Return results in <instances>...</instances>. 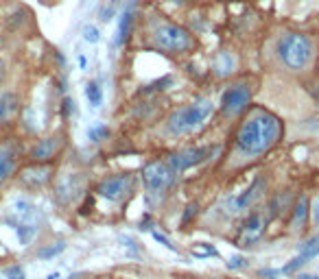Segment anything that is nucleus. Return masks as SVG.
<instances>
[{"instance_id":"nucleus-1","label":"nucleus","mask_w":319,"mask_h":279,"mask_svg":"<svg viewBox=\"0 0 319 279\" xmlns=\"http://www.w3.org/2000/svg\"><path fill=\"white\" fill-rule=\"evenodd\" d=\"M280 131H282V125L273 113L260 111L241 125V129L236 131L234 146L245 157H253V155L265 153L278 140Z\"/></svg>"},{"instance_id":"nucleus-2","label":"nucleus","mask_w":319,"mask_h":279,"mask_svg":"<svg viewBox=\"0 0 319 279\" xmlns=\"http://www.w3.org/2000/svg\"><path fill=\"white\" fill-rule=\"evenodd\" d=\"M212 113V101L210 98H195L193 103L175 109L166 118V131L171 135H182L188 131L197 129L206 122V118Z\"/></svg>"},{"instance_id":"nucleus-3","label":"nucleus","mask_w":319,"mask_h":279,"mask_svg":"<svg viewBox=\"0 0 319 279\" xmlns=\"http://www.w3.org/2000/svg\"><path fill=\"white\" fill-rule=\"evenodd\" d=\"M278 57L291 70L306 68L313 57V42L302 33H289L278 42Z\"/></svg>"},{"instance_id":"nucleus-4","label":"nucleus","mask_w":319,"mask_h":279,"mask_svg":"<svg viewBox=\"0 0 319 279\" xmlns=\"http://www.w3.org/2000/svg\"><path fill=\"white\" fill-rule=\"evenodd\" d=\"M173 177H175V172L168 164H164V161L146 164L142 168V181L146 188V199L149 201L162 199V194H164L171 188V183H173Z\"/></svg>"},{"instance_id":"nucleus-5","label":"nucleus","mask_w":319,"mask_h":279,"mask_svg":"<svg viewBox=\"0 0 319 279\" xmlns=\"http://www.w3.org/2000/svg\"><path fill=\"white\" fill-rule=\"evenodd\" d=\"M153 42L160 51L184 53V51L190 48L193 39H190V33H188L184 27H177V24H164V27H160L153 33Z\"/></svg>"},{"instance_id":"nucleus-6","label":"nucleus","mask_w":319,"mask_h":279,"mask_svg":"<svg viewBox=\"0 0 319 279\" xmlns=\"http://www.w3.org/2000/svg\"><path fill=\"white\" fill-rule=\"evenodd\" d=\"M219 153V144L215 146H190V149H184V151H177L173 155H168L166 164L171 168H173V172H184L188 168L193 166H199V164H203L206 159H210L212 155Z\"/></svg>"},{"instance_id":"nucleus-7","label":"nucleus","mask_w":319,"mask_h":279,"mask_svg":"<svg viewBox=\"0 0 319 279\" xmlns=\"http://www.w3.org/2000/svg\"><path fill=\"white\" fill-rule=\"evenodd\" d=\"M251 98V87L247 83H234L230 85L221 96V111H223V116H236V113H241L245 107H247Z\"/></svg>"},{"instance_id":"nucleus-8","label":"nucleus","mask_w":319,"mask_h":279,"mask_svg":"<svg viewBox=\"0 0 319 279\" xmlns=\"http://www.w3.org/2000/svg\"><path fill=\"white\" fill-rule=\"evenodd\" d=\"M129 188H132V175L120 172V175H110L101 179L99 185H96V192L108 201H120L129 192Z\"/></svg>"},{"instance_id":"nucleus-9","label":"nucleus","mask_w":319,"mask_h":279,"mask_svg":"<svg viewBox=\"0 0 319 279\" xmlns=\"http://www.w3.org/2000/svg\"><path fill=\"white\" fill-rule=\"evenodd\" d=\"M265 179L263 177H256L253 179V183L247 188V190H243L241 194H236V196H230L227 199V207H230L232 212H243V210H247L253 205V201L258 199L260 194L265 192Z\"/></svg>"},{"instance_id":"nucleus-10","label":"nucleus","mask_w":319,"mask_h":279,"mask_svg":"<svg viewBox=\"0 0 319 279\" xmlns=\"http://www.w3.org/2000/svg\"><path fill=\"white\" fill-rule=\"evenodd\" d=\"M263 229H265V216L260 212H251L247 220L243 223V242L245 244L256 242L260 234H263Z\"/></svg>"},{"instance_id":"nucleus-11","label":"nucleus","mask_w":319,"mask_h":279,"mask_svg":"<svg viewBox=\"0 0 319 279\" xmlns=\"http://www.w3.org/2000/svg\"><path fill=\"white\" fill-rule=\"evenodd\" d=\"M79 185H81L79 177L77 175H68L66 179H61L59 185H57V199H59L61 203H70L77 196Z\"/></svg>"},{"instance_id":"nucleus-12","label":"nucleus","mask_w":319,"mask_h":279,"mask_svg":"<svg viewBox=\"0 0 319 279\" xmlns=\"http://www.w3.org/2000/svg\"><path fill=\"white\" fill-rule=\"evenodd\" d=\"M57 151V137H44L39 140V142L33 146V151H31V157L37 159V161H46L51 159Z\"/></svg>"},{"instance_id":"nucleus-13","label":"nucleus","mask_w":319,"mask_h":279,"mask_svg":"<svg viewBox=\"0 0 319 279\" xmlns=\"http://www.w3.org/2000/svg\"><path fill=\"white\" fill-rule=\"evenodd\" d=\"M15 170V155L11 149L0 146V183H5L7 179L13 175Z\"/></svg>"},{"instance_id":"nucleus-14","label":"nucleus","mask_w":319,"mask_h":279,"mask_svg":"<svg viewBox=\"0 0 319 279\" xmlns=\"http://www.w3.org/2000/svg\"><path fill=\"white\" fill-rule=\"evenodd\" d=\"M212 68H215V75L217 77H227L234 70V57L227 53V51H221L215 57V61H212Z\"/></svg>"},{"instance_id":"nucleus-15","label":"nucleus","mask_w":319,"mask_h":279,"mask_svg":"<svg viewBox=\"0 0 319 279\" xmlns=\"http://www.w3.org/2000/svg\"><path fill=\"white\" fill-rule=\"evenodd\" d=\"M132 22H134V5H129L125 11L120 13V22H118V33H116V44H122L129 37V31H132Z\"/></svg>"},{"instance_id":"nucleus-16","label":"nucleus","mask_w":319,"mask_h":279,"mask_svg":"<svg viewBox=\"0 0 319 279\" xmlns=\"http://www.w3.org/2000/svg\"><path fill=\"white\" fill-rule=\"evenodd\" d=\"M306 214H308V199L304 194L295 201V207H293V218H291V229H302L306 223Z\"/></svg>"},{"instance_id":"nucleus-17","label":"nucleus","mask_w":319,"mask_h":279,"mask_svg":"<svg viewBox=\"0 0 319 279\" xmlns=\"http://www.w3.org/2000/svg\"><path fill=\"white\" fill-rule=\"evenodd\" d=\"M46 179H48V168H44V166H39V168H29V170L22 172V181L29 183L31 188L42 185Z\"/></svg>"},{"instance_id":"nucleus-18","label":"nucleus","mask_w":319,"mask_h":279,"mask_svg":"<svg viewBox=\"0 0 319 279\" xmlns=\"http://www.w3.org/2000/svg\"><path fill=\"white\" fill-rule=\"evenodd\" d=\"M18 107V98L11 92H0V122H5Z\"/></svg>"},{"instance_id":"nucleus-19","label":"nucleus","mask_w":319,"mask_h":279,"mask_svg":"<svg viewBox=\"0 0 319 279\" xmlns=\"http://www.w3.org/2000/svg\"><path fill=\"white\" fill-rule=\"evenodd\" d=\"M297 251H300V255L306 258V260L319 255V234L313 236V238H308L306 242H302L300 247H297Z\"/></svg>"},{"instance_id":"nucleus-20","label":"nucleus","mask_w":319,"mask_h":279,"mask_svg":"<svg viewBox=\"0 0 319 279\" xmlns=\"http://www.w3.org/2000/svg\"><path fill=\"white\" fill-rule=\"evenodd\" d=\"M86 98H88V103L92 105V107H101V103H103V89L99 87V83H94V81L86 83Z\"/></svg>"},{"instance_id":"nucleus-21","label":"nucleus","mask_w":319,"mask_h":279,"mask_svg":"<svg viewBox=\"0 0 319 279\" xmlns=\"http://www.w3.org/2000/svg\"><path fill=\"white\" fill-rule=\"evenodd\" d=\"M15 231H18V240H20V244H27L31 238L35 236V231H37V225H18L15 227Z\"/></svg>"},{"instance_id":"nucleus-22","label":"nucleus","mask_w":319,"mask_h":279,"mask_svg":"<svg viewBox=\"0 0 319 279\" xmlns=\"http://www.w3.org/2000/svg\"><path fill=\"white\" fill-rule=\"evenodd\" d=\"M108 133H110L108 127L99 122V125H92L88 129V140H90V142H101L103 137H108Z\"/></svg>"},{"instance_id":"nucleus-23","label":"nucleus","mask_w":319,"mask_h":279,"mask_svg":"<svg viewBox=\"0 0 319 279\" xmlns=\"http://www.w3.org/2000/svg\"><path fill=\"white\" fill-rule=\"evenodd\" d=\"M286 199H289V192H284V194H278L273 196V201L269 203V216H275V214H280L282 207L286 205Z\"/></svg>"},{"instance_id":"nucleus-24","label":"nucleus","mask_w":319,"mask_h":279,"mask_svg":"<svg viewBox=\"0 0 319 279\" xmlns=\"http://www.w3.org/2000/svg\"><path fill=\"white\" fill-rule=\"evenodd\" d=\"M63 249H66V244H63V242H57V244H53V247L37 251V258H42V260H51V258H55V255H59V253H61Z\"/></svg>"},{"instance_id":"nucleus-25","label":"nucleus","mask_w":319,"mask_h":279,"mask_svg":"<svg viewBox=\"0 0 319 279\" xmlns=\"http://www.w3.org/2000/svg\"><path fill=\"white\" fill-rule=\"evenodd\" d=\"M83 39H86L88 44H96L101 39L99 29H96L94 24H86V27H83Z\"/></svg>"},{"instance_id":"nucleus-26","label":"nucleus","mask_w":319,"mask_h":279,"mask_svg":"<svg viewBox=\"0 0 319 279\" xmlns=\"http://www.w3.org/2000/svg\"><path fill=\"white\" fill-rule=\"evenodd\" d=\"M116 7H118V0H112L110 5H105L103 9H101V20H103V22L112 20V15H114V11H116Z\"/></svg>"},{"instance_id":"nucleus-27","label":"nucleus","mask_w":319,"mask_h":279,"mask_svg":"<svg viewBox=\"0 0 319 279\" xmlns=\"http://www.w3.org/2000/svg\"><path fill=\"white\" fill-rule=\"evenodd\" d=\"M5 275L9 277V279H24V270L20 266H9L5 270Z\"/></svg>"},{"instance_id":"nucleus-28","label":"nucleus","mask_w":319,"mask_h":279,"mask_svg":"<svg viewBox=\"0 0 319 279\" xmlns=\"http://www.w3.org/2000/svg\"><path fill=\"white\" fill-rule=\"evenodd\" d=\"M72 113H75V101H72L70 96H66V98H63V116L70 118Z\"/></svg>"},{"instance_id":"nucleus-29","label":"nucleus","mask_w":319,"mask_h":279,"mask_svg":"<svg viewBox=\"0 0 319 279\" xmlns=\"http://www.w3.org/2000/svg\"><path fill=\"white\" fill-rule=\"evenodd\" d=\"M245 258H241V255H234V258H230V262H227V268L230 270H234V268H241V266H245Z\"/></svg>"},{"instance_id":"nucleus-30","label":"nucleus","mask_w":319,"mask_h":279,"mask_svg":"<svg viewBox=\"0 0 319 279\" xmlns=\"http://www.w3.org/2000/svg\"><path fill=\"white\" fill-rule=\"evenodd\" d=\"M153 238H155V240H158L160 244H164V247H166V249H171V251H175V244H171V240H168V238H164V236H162V234H158V231H153Z\"/></svg>"},{"instance_id":"nucleus-31","label":"nucleus","mask_w":319,"mask_h":279,"mask_svg":"<svg viewBox=\"0 0 319 279\" xmlns=\"http://www.w3.org/2000/svg\"><path fill=\"white\" fill-rule=\"evenodd\" d=\"M310 214H313V223L319 227V194L315 196V201H313V210H310Z\"/></svg>"},{"instance_id":"nucleus-32","label":"nucleus","mask_w":319,"mask_h":279,"mask_svg":"<svg viewBox=\"0 0 319 279\" xmlns=\"http://www.w3.org/2000/svg\"><path fill=\"white\" fill-rule=\"evenodd\" d=\"M186 210H188V212H186V216H184V223H188V220H190L193 212H195V214H197V203H190V205H188Z\"/></svg>"},{"instance_id":"nucleus-33","label":"nucleus","mask_w":319,"mask_h":279,"mask_svg":"<svg viewBox=\"0 0 319 279\" xmlns=\"http://www.w3.org/2000/svg\"><path fill=\"white\" fill-rule=\"evenodd\" d=\"M297 279H319V277L317 275H308V273H300Z\"/></svg>"},{"instance_id":"nucleus-34","label":"nucleus","mask_w":319,"mask_h":279,"mask_svg":"<svg viewBox=\"0 0 319 279\" xmlns=\"http://www.w3.org/2000/svg\"><path fill=\"white\" fill-rule=\"evenodd\" d=\"M3 79H5V61L0 59V81H3Z\"/></svg>"},{"instance_id":"nucleus-35","label":"nucleus","mask_w":319,"mask_h":279,"mask_svg":"<svg viewBox=\"0 0 319 279\" xmlns=\"http://www.w3.org/2000/svg\"><path fill=\"white\" fill-rule=\"evenodd\" d=\"M46 279H59V273H53V275H48Z\"/></svg>"},{"instance_id":"nucleus-36","label":"nucleus","mask_w":319,"mask_h":279,"mask_svg":"<svg viewBox=\"0 0 319 279\" xmlns=\"http://www.w3.org/2000/svg\"><path fill=\"white\" fill-rule=\"evenodd\" d=\"M315 98H317V103H319V85H317V92H315Z\"/></svg>"},{"instance_id":"nucleus-37","label":"nucleus","mask_w":319,"mask_h":279,"mask_svg":"<svg viewBox=\"0 0 319 279\" xmlns=\"http://www.w3.org/2000/svg\"><path fill=\"white\" fill-rule=\"evenodd\" d=\"M173 3H182V0H173Z\"/></svg>"}]
</instances>
